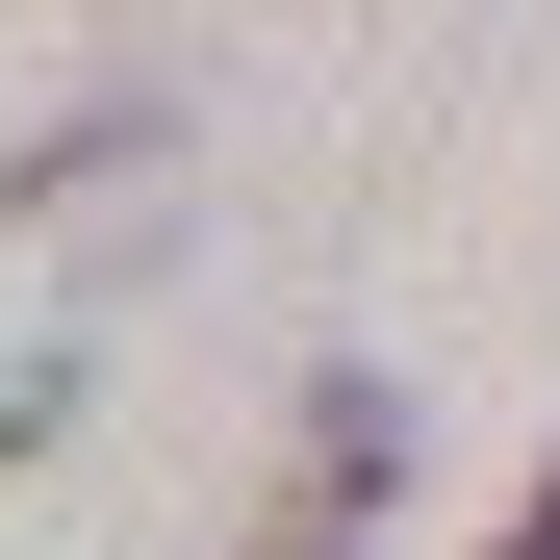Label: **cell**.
<instances>
[{
    "mask_svg": "<svg viewBox=\"0 0 560 560\" xmlns=\"http://www.w3.org/2000/svg\"><path fill=\"white\" fill-rule=\"evenodd\" d=\"M280 560H357V510H331V485H306V510H280Z\"/></svg>",
    "mask_w": 560,
    "mask_h": 560,
    "instance_id": "cell-1",
    "label": "cell"
},
{
    "mask_svg": "<svg viewBox=\"0 0 560 560\" xmlns=\"http://www.w3.org/2000/svg\"><path fill=\"white\" fill-rule=\"evenodd\" d=\"M485 560H560V485H535V510H510V535H485Z\"/></svg>",
    "mask_w": 560,
    "mask_h": 560,
    "instance_id": "cell-2",
    "label": "cell"
},
{
    "mask_svg": "<svg viewBox=\"0 0 560 560\" xmlns=\"http://www.w3.org/2000/svg\"><path fill=\"white\" fill-rule=\"evenodd\" d=\"M26 433H51V383H0V458H26Z\"/></svg>",
    "mask_w": 560,
    "mask_h": 560,
    "instance_id": "cell-3",
    "label": "cell"
}]
</instances>
